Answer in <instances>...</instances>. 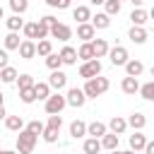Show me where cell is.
I'll return each instance as SVG.
<instances>
[{
	"instance_id": "cell-1",
	"label": "cell",
	"mask_w": 154,
	"mask_h": 154,
	"mask_svg": "<svg viewBox=\"0 0 154 154\" xmlns=\"http://www.w3.org/2000/svg\"><path fill=\"white\" fill-rule=\"evenodd\" d=\"M108 87H111V82L106 79V77H91V79H87V84H84V96L87 99H96V96H101V94H106L108 91Z\"/></svg>"
},
{
	"instance_id": "cell-2",
	"label": "cell",
	"mask_w": 154,
	"mask_h": 154,
	"mask_svg": "<svg viewBox=\"0 0 154 154\" xmlns=\"http://www.w3.org/2000/svg\"><path fill=\"white\" fill-rule=\"evenodd\" d=\"M36 137L38 135H34L29 130H19V135H17V152L19 154H31L34 147H36Z\"/></svg>"
},
{
	"instance_id": "cell-3",
	"label": "cell",
	"mask_w": 154,
	"mask_h": 154,
	"mask_svg": "<svg viewBox=\"0 0 154 154\" xmlns=\"http://www.w3.org/2000/svg\"><path fill=\"white\" fill-rule=\"evenodd\" d=\"M22 29H24V36L31 38V41H34V38H46V36L51 34V29H48L46 24H41V22H29V24H24Z\"/></svg>"
},
{
	"instance_id": "cell-4",
	"label": "cell",
	"mask_w": 154,
	"mask_h": 154,
	"mask_svg": "<svg viewBox=\"0 0 154 154\" xmlns=\"http://www.w3.org/2000/svg\"><path fill=\"white\" fill-rule=\"evenodd\" d=\"M99 72H101V63H99V58L84 60L82 67H79V77H84V79H91V77H96Z\"/></svg>"
},
{
	"instance_id": "cell-5",
	"label": "cell",
	"mask_w": 154,
	"mask_h": 154,
	"mask_svg": "<svg viewBox=\"0 0 154 154\" xmlns=\"http://www.w3.org/2000/svg\"><path fill=\"white\" fill-rule=\"evenodd\" d=\"M65 106H67V101H65V96H60V94H51V96L46 99V113H48V116H51V113H60Z\"/></svg>"
},
{
	"instance_id": "cell-6",
	"label": "cell",
	"mask_w": 154,
	"mask_h": 154,
	"mask_svg": "<svg viewBox=\"0 0 154 154\" xmlns=\"http://www.w3.org/2000/svg\"><path fill=\"white\" fill-rule=\"evenodd\" d=\"M108 58H111V65H125L130 58H128V51L123 46H113L108 48Z\"/></svg>"
},
{
	"instance_id": "cell-7",
	"label": "cell",
	"mask_w": 154,
	"mask_h": 154,
	"mask_svg": "<svg viewBox=\"0 0 154 154\" xmlns=\"http://www.w3.org/2000/svg\"><path fill=\"white\" fill-rule=\"evenodd\" d=\"M65 101H67V106H75V108H82V106H84V101H87V96H84V91H82V89H77V87H72V89L67 91V96H65Z\"/></svg>"
},
{
	"instance_id": "cell-8",
	"label": "cell",
	"mask_w": 154,
	"mask_h": 154,
	"mask_svg": "<svg viewBox=\"0 0 154 154\" xmlns=\"http://www.w3.org/2000/svg\"><path fill=\"white\" fill-rule=\"evenodd\" d=\"M51 36L53 38H58V41H70L72 38V29L67 26V24H55V26H51Z\"/></svg>"
},
{
	"instance_id": "cell-9",
	"label": "cell",
	"mask_w": 154,
	"mask_h": 154,
	"mask_svg": "<svg viewBox=\"0 0 154 154\" xmlns=\"http://www.w3.org/2000/svg\"><path fill=\"white\" fill-rule=\"evenodd\" d=\"M48 84H51V89H65V84H67V75L65 72H60V70H53L51 72V77H48Z\"/></svg>"
},
{
	"instance_id": "cell-10",
	"label": "cell",
	"mask_w": 154,
	"mask_h": 154,
	"mask_svg": "<svg viewBox=\"0 0 154 154\" xmlns=\"http://www.w3.org/2000/svg\"><path fill=\"white\" fill-rule=\"evenodd\" d=\"M17 51H19V55H22L24 60H31V58L36 55V43H34L31 38H26V41H22V43H19V48H17Z\"/></svg>"
},
{
	"instance_id": "cell-11",
	"label": "cell",
	"mask_w": 154,
	"mask_h": 154,
	"mask_svg": "<svg viewBox=\"0 0 154 154\" xmlns=\"http://www.w3.org/2000/svg\"><path fill=\"white\" fill-rule=\"evenodd\" d=\"M120 89L125 91V94H135V91H140V82H137V77H123V82H120Z\"/></svg>"
},
{
	"instance_id": "cell-12",
	"label": "cell",
	"mask_w": 154,
	"mask_h": 154,
	"mask_svg": "<svg viewBox=\"0 0 154 154\" xmlns=\"http://www.w3.org/2000/svg\"><path fill=\"white\" fill-rule=\"evenodd\" d=\"M91 26H94V29H108V26H111V17H108L106 12H99V14L91 17Z\"/></svg>"
},
{
	"instance_id": "cell-13",
	"label": "cell",
	"mask_w": 154,
	"mask_h": 154,
	"mask_svg": "<svg viewBox=\"0 0 154 154\" xmlns=\"http://www.w3.org/2000/svg\"><path fill=\"white\" fill-rule=\"evenodd\" d=\"M94 31H96V29H94L89 22H84V24L77 26V38H82V41H91V38H94Z\"/></svg>"
},
{
	"instance_id": "cell-14",
	"label": "cell",
	"mask_w": 154,
	"mask_h": 154,
	"mask_svg": "<svg viewBox=\"0 0 154 154\" xmlns=\"http://www.w3.org/2000/svg\"><path fill=\"white\" fill-rule=\"evenodd\" d=\"M91 48H94V58H103L108 53V41L106 38H94L91 41Z\"/></svg>"
},
{
	"instance_id": "cell-15",
	"label": "cell",
	"mask_w": 154,
	"mask_h": 154,
	"mask_svg": "<svg viewBox=\"0 0 154 154\" xmlns=\"http://www.w3.org/2000/svg\"><path fill=\"white\" fill-rule=\"evenodd\" d=\"M60 60H63V65H75L77 63V51L72 46H65L60 51Z\"/></svg>"
},
{
	"instance_id": "cell-16",
	"label": "cell",
	"mask_w": 154,
	"mask_h": 154,
	"mask_svg": "<svg viewBox=\"0 0 154 154\" xmlns=\"http://www.w3.org/2000/svg\"><path fill=\"white\" fill-rule=\"evenodd\" d=\"M108 128H111V132L123 135V132H125V128H128V120H125V118H120V116H113V118H111V123H108Z\"/></svg>"
},
{
	"instance_id": "cell-17",
	"label": "cell",
	"mask_w": 154,
	"mask_h": 154,
	"mask_svg": "<svg viewBox=\"0 0 154 154\" xmlns=\"http://www.w3.org/2000/svg\"><path fill=\"white\" fill-rule=\"evenodd\" d=\"M5 125H7V130H12V132L24 130V120H22V116H7V118H5Z\"/></svg>"
},
{
	"instance_id": "cell-18",
	"label": "cell",
	"mask_w": 154,
	"mask_h": 154,
	"mask_svg": "<svg viewBox=\"0 0 154 154\" xmlns=\"http://www.w3.org/2000/svg\"><path fill=\"white\" fill-rule=\"evenodd\" d=\"M144 144H147V137L135 130V135H130V149L132 152H140V149H144Z\"/></svg>"
},
{
	"instance_id": "cell-19",
	"label": "cell",
	"mask_w": 154,
	"mask_h": 154,
	"mask_svg": "<svg viewBox=\"0 0 154 154\" xmlns=\"http://www.w3.org/2000/svg\"><path fill=\"white\" fill-rule=\"evenodd\" d=\"M142 70H144V65H142L140 60H128V63H125V72H128L130 77H140Z\"/></svg>"
},
{
	"instance_id": "cell-20",
	"label": "cell",
	"mask_w": 154,
	"mask_h": 154,
	"mask_svg": "<svg viewBox=\"0 0 154 154\" xmlns=\"http://www.w3.org/2000/svg\"><path fill=\"white\" fill-rule=\"evenodd\" d=\"M70 135H72L75 140L84 137V135H87V125H84L82 120H72V123H70Z\"/></svg>"
},
{
	"instance_id": "cell-21",
	"label": "cell",
	"mask_w": 154,
	"mask_h": 154,
	"mask_svg": "<svg viewBox=\"0 0 154 154\" xmlns=\"http://www.w3.org/2000/svg\"><path fill=\"white\" fill-rule=\"evenodd\" d=\"M72 17L79 22V24H84V22H89L91 19V12H89V7H84V5H79V7H75V12H72Z\"/></svg>"
},
{
	"instance_id": "cell-22",
	"label": "cell",
	"mask_w": 154,
	"mask_h": 154,
	"mask_svg": "<svg viewBox=\"0 0 154 154\" xmlns=\"http://www.w3.org/2000/svg\"><path fill=\"white\" fill-rule=\"evenodd\" d=\"M147 17H149V14H147L142 7H135V10H132V14H130V19H132V26H142V24L147 22Z\"/></svg>"
},
{
	"instance_id": "cell-23",
	"label": "cell",
	"mask_w": 154,
	"mask_h": 154,
	"mask_svg": "<svg viewBox=\"0 0 154 154\" xmlns=\"http://www.w3.org/2000/svg\"><path fill=\"white\" fill-rule=\"evenodd\" d=\"M19 43H22V41H19V34H17V31H10V34L5 36V51H17Z\"/></svg>"
},
{
	"instance_id": "cell-24",
	"label": "cell",
	"mask_w": 154,
	"mask_h": 154,
	"mask_svg": "<svg viewBox=\"0 0 154 154\" xmlns=\"http://www.w3.org/2000/svg\"><path fill=\"white\" fill-rule=\"evenodd\" d=\"M77 58H79V60H91V58H94V48H91V41H84V43L79 46V51H77Z\"/></svg>"
},
{
	"instance_id": "cell-25",
	"label": "cell",
	"mask_w": 154,
	"mask_h": 154,
	"mask_svg": "<svg viewBox=\"0 0 154 154\" xmlns=\"http://www.w3.org/2000/svg\"><path fill=\"white\" fill-rule=\"evenodd\" d=\"M17 77H19V75H17V70H14V67H10V65L0 70V79H2L5 84H12V82H17Z\"/></svg>"
},
{
	"instance_id": "cell-26",
	"label": "cell",
	"mask_w": 154,
	"mask_h": 154,
	"mask_svg": "<svg viewBox=\"0 0 154 154\" xmlns=\"http://www.w3.org/2000/svg\"><path fill=\"white\" fill-rule=\"evenodd\" d=\"M34 91H36V99H43V101H46V99L51 96V84H48V82H36V84H34Z\"/></svg>"
},
{
	"instance_id": "cell-27",
	"label": "cell",
	"mask_w": 154,
	"mask_h": 154,
	"mask_svg": "<svg viewBox=\"0 0 154 154\" xmlns=\"http://www.w3.org/2000/svg\"><path fill=\"white\" fill-rule=\"evenodd\" d=\"M87 132H89L91 137H103V135H106V125L99 123V120H94V123L87 125Z\"/></svg>"
},
{
	"instance_id": "cell-28",
	"label": "cell",
	"mask_w": 154,
	"mask_h": 154,
	"mask_svg": "<svg viewBox=\"0 0 154 154\" xmlns=\"http://www.w3.org/2000/svg\"><path fill=\"white\" fill-rule=\"evenodd\" d=\"M101 152V142H99V137H89V140H84V154H99Z\"/></svg>"
},
{
	"instance_id": "cell-29",
	"label": "cell",
	"mask_w": 154,
	"mask_h": 154,
	"mask_svg": "<svg viewBox=\"0 0 154 154\" xmlns=\"http://www.w3.org/2000/svg\"><path fill=\"white\" fill-rule=\"evenodd\" d=\"M130 41H132V43H144V41H147V31H144L142 26H132V29H130Z\"/></svg>"
},
{
	"instance_id": "cell-30",
	"label": "cell",
	"mask_w": 154,
	"mask_h": 154,
	"mask_svg": "<svg viewBox=\"0 0 154 154\" xmlns=\"http://www.w3.org/2000/svg\"><path fill=\"white\" fill-rule=\"evenodd\" d=\"M128 125H130V128H135V130H142V128L147 125V118H144L142 113H132V116L128 118Z\"/></svg>"
},
{
	"instance_id": "cell-31",
	"label": "cell",
	"mask_w": 154,
	"mask_h": 154,
	"mask_svg": "<svg viewBox=\"0 0 154 154\" xmlns=\"http://www.w3.org/2000/svg\"><path fill=\"white\" fill-rule=\"evenodd\" d=\"M101 147H106L108 152H111V149H118V135H116V132H106L103 140H101Z\"/></svg>"
},
{
	"instance_id": "cell-32",
	"label": "cell",
	"mask_w": 154,
	"mask_h": 154,
	"mask_svg": "<svg viewBox=\"0 0 154 154\" xmlns=\"http://www.w3.org/2000/svg\"><path fill=\"white\" fill-rule=\"evenodd\" d=\"M5 24H7V29H10V31H19V29L24 26V19H22L19 14H12L10 19H5Z\"/></svg>"
},
{
	"instance_id": "cell-33",
	"label": "cell",
	"mask_w": 154,
	"mask_h": 154,
	"mask_svg": "<svg viewBox=\"0 0 154 154\" xmlns=\"http://www.w3.org/2000/svg\"><path fill=\"white\" fill-rule=\"evenodd\" d=\"M46 65H48L51 70H60V65H63L60 53H48V55H46Z\"/></svg>"
},
{
	"instance_id": "cell-34",
	"label": "cell",
	"mask_w": 154,
	"mask_h": 154,
	"mask_svg": "<svg viewBox=\"0 0 154 154\" xmlns=\"http://www.w3.org/2000/svg\"><path fill=\"white\" fill-rule=\"evenodd\" d=\"M140 94H142V99L154 101V79H152V82H147V84H142V87H140Z\"/></svg>"
},
{
	"instance_id": "cell-35",
	"label": "cell",
	"mask_w": 154,
	"mask_h": 154,
	"mask_svg": "<svg viewBox=\"0 0 154 154\" xmlns=\"http://www.w3.org/2000/svg\"><path fill=\"white\" fill-rule=\"evenodd\" d=\"M36 53H38V55H48V53H53L51 41H48V38H41V41L36 43Z\"/></svg>"
},
{
	"instance_id": "cell-36",
	"label": "cell",
	"mask_w": 154,
	"mask_h": 154,
	"mask_svg": "<svg viewBox=\"0 0 154 154\" xmlns=\"http://www.w3.org/2000/svg\"><path fill=\"white\" fill-rule=\"evenodd\" d=\"M19 99H22L24 103H34V101H36V91H34V87H29V89H19Z\"/></svg>"
},
{
	"instance_id": "cell-37",
	"label": "cell",
	"mask_w": 154,
	"mask_h": 154,
	"mask_svg": "<svg viewBox=\"0 0 154 154\" xmlns=\"http://www.w3.org/2000/svg\"><path fill=\"white\" fill-rule=\"evenodd\" d=\"M58 132H60V130H55V128H51V125H48V128H43V132H41V135H43V140H46L48 144H53V142H58Z\"/></svg>"
},
{
	"instance_id": "cell-38",
	"label": "cell",
	"mask_w": 154,
	"mask_h": 154,
	"mask_svg": "<svg viewBox=\"0 0 154 154\" xmlns=\"http://www.w3.org/2000/svg\"><path fill=\"white\" fill-rule=\"evenodd\" d=\"M10 7H12L14 14H24L26 7H29V2H26V0H10Z\"/></svg>"
},
{
	"instance_id": "cell-39",
	"label": "cell",
	"mask_w": 154,
	"mask_h": 154,
	"mask_svg": "<svg viewBox=\"0 0 154 154\" xmlns=\"http://www.w3.org/2000/svg\"><path fill=\"white\" fill-rule=\"evenodd\" d=\"M34 84H36V82H34L31 75H19V77H17V87H19V89H29V87H34Z\"/></svg>"
},
{
	"instance_id": "cell-40",
	"label": "cell",
	"mask_w": 154,
	"mask_h": 154,
	"mask_svg": "<svg viewBox=\"0 0 154 154\" xmlns=\"http://www.w3.org/2000/svg\"><path fill=\"white\" fill-rule=\"evenodd\" d=\"M103 5H106V14H108V17L120 12V0H106Z\"/></svg>"
},
{
	"instance_id": "cell-41",
	"label": "cell",
	"mask_w": 154,
	"mask_h": 154,
	"mask_svg": "<svg viewBox=\"0 0 154 154\" xmlns=\"http://www.w3.org/2000/svg\"><path fill=\"white\" fill-rule=\"evenodd\" d=\"M48 125H51V128H55V130H60V125H63L60 113H51V116H48Z\"/></svg>"
},
{
	"instance_id": "cell-42",
	"label": "cell",
	"mask_w": 154,
	"mask_h": 154,
	"mask_svg": "<svg viewBox=\"0 0 154 154\" xmlns=\"http://www.w3.org/2000/svg\"><path fill=\"white\" fill-rule=\"evenodd\" d=\"M26 130L34 132V135H41V132H43V123H41V120H31V123L26 125Z\"/></svg>"
},
{
	"instance_id": "cell-43",
	"label": "cell",
	"mask_w": 154,
	"mask_h": 154,
	"mask_svg": "<svg viewBox=\"0 0 154 154\" xmlns=\"http://www.w3.org/2000/svg\"><path fill=\"white\" fill-rule=\"evenodd\" d=\"M46 5L58 7V10H65V7H70V0H46Z\"/></svg>"
},
{
	"instance_id": "cell-44",
	"label": "cell",
	"mask_w": 154,
	"mask_h": 154,
	"mask_svg": "<svg viewBox=\"0 0 154 154\" xmlns=\"http://www.w3.org/2000/svg\"><path fill=\"white\" fill-rule=\"evenodd\" d=\"M38 22H41V24H46V26H48V29H51V26H55V24H58V19H55V17H53V14H46V17H41V19H38Z\"/></svg>"
},
{
	"instance_id": "cell-45",
	"label": "cell",
	"mask_w": 154,
	"mask_h": 154,
	"mask_svg": "<svg viewBox=\"0 0 154 154\" xmlns=\"http://www.w3.org/2000/svg\"><path fill=\"white\" fill-rule=\"evenodd\" d=\"M7 60H10V55H7V51L2 48V51H0V70H2V67H7Z\"/></svg>"
},
{
	"instance_id": "cell-46",
	"label": "cell",
	"mask_w": 154,
	"mask_h": 154,
	"mask_svg": "<svg viewBox=\"0 0 154 154\" xmlns=\"http://www.w3.org/2000/svg\"><path fill=\"white\" fill-rule=\"evenodd\" d=\"M144 154H154V140L144 144Z\"/></svg>"
},
{
	"instance_id": "cell-47",
	"label": "cell",
	"mask_w": 154,
	"mask_h": 154,
	"mask_svg": "<svg viewBox=\"0 0 154 154\" xmlns=\"http://www.w3.org/2000/svg\"><path fill=\"white\" fill-rule=\"evenodd\" d=\"M89 2H91V5H103L106 0H89Z\"/></svg>"
},
{
	"instance_id": "cell-48",
	"label": "cell",
	"mask_w": 154,
	"mask_h": 154,
	"mask_svg": "<svg viewBox=\"0 0 154 154\" xmlns=\"http://www.w3.org/2000/svg\"><path fill=\"white\" fill-rule=\"evenodd\" d=\"M5 116H7V113H5V106H0V120H2Z\"/></svg>"
},
{
	"instance_id": "cell-49",
	"label": "cell",
	"mask_w": 154,
	"mask_h": 154,
	"mask_svg": "<svg viewBox=\"0 0 154 154\" xmlns=\"http://www.w3.org/2000/svg\"><path fill=\"white\" fill-rule=\"evenodd\" d=\"M130 2H132V5H135V7H140V5H142V2H144V0H130Z\"/></svg>"
},
{
	"instance_id": "cell-50",
	"label": "cell",
	"mask_w": 154,
	"mask_h": 154,
	"mask_svg": "<svg viewBox=\"0 0 154 154\" xmlns=\"http://www.w3.org/2000/svg\"><path fill=\"white\" fill-rule=\"evenodd\" d=\"M149 17H152V19H154V7H152V10H149Z\"/></svg>"
},
{
	"instance_id": "cell-51",
	"label": "cell",
	"mask_w": 154,
	"mask_h": 154,
	"mask_svg": "<svg viewBox=\"0 0 154 154\" xmlns=\"http://www.w3.org/2000/svg\"><path fill=\"white\" fill-rule=\"evenodd\" d=\"M2 99H5V94H2V91H0V106H2Z\"/></svg>"
},
{
	"instance_id": "cell-52",
	"label": "cell",
	"mask_w": 154,
	"mask_h": 154,
	"mask_svg": "<svg viewBox=\"0 0 154 154\" xmlns=\"http://www.w3.org/2000/svg\"><path fill=\"white\" fill-rule=\"evenodd\" d=\"M111 154H123V152H118V149H111Z\"/></svg>"
},
{
	"instance_id": "cell-53",
	"label": "cell",
	"mask_w": 154,
	"mask_h": 154,
	"mask_svg": "<svg viewBox=\"0 0 154 154\" xmlns=\"http://www.w3.org/2000/svg\"><path fill=\"white\" fill-rule=\"evenodd\" d=\"M2 14H5V10H2V5H0V19H2Z\"/></svg>"
},
{
	"instance_id": "cell-54",
	"label": "cell",
	"mask_w": 154,
	"mask_h": 154,
	"mask_svg": "<svg viewBox=\"0 0 154 154\" xmlns=\"http://www.w3.org/2000/svg\"><path fill=\"white\" fill-rule=\"evenodd\" d=\"M0 154H17V152H0Z\"/></svg>"
},
{
	"instance_id": "cell-55",
	"label": "cell",
	"mask_w": 154,
	"mask_h": 154,
	"mask_svg": "<svg viewBox=\"0 0 154 154\" xmlns=\"http://www.w3.org/2000/svg\"><path fill=\"white\" fill-rule=\"evenodd\" d=\"M123 154H135V152H132V149H130V152H123Z\"/></svg>"
},
{
	"instance_id": "cell-56",
	"label": "cell",
	"mask_w": 154,
	"mask_h": 154,
	"mask_svg": "<svg viewBox=\"0 0 154 154\" xmlns=\"http://www.w3.org/2000/svg\"><path fill=\"white\" fill-rule=\"evenodd\" d=\"M152 77H154V67H152Z\"/></svg>"
},
{
	"instance_id": "cell-57",
	"label": "cell",
	"mask_w": 154,
	"mask_h": 154,
	"mask_svg": "<svg viewBox=\"0 0 154 154\" xmlns=\"http://www.w3.org/2000/svg\"><path fill=\"white\" fill-rule=\"evenodd\" d=\"M120 2H123V0H120Z\"/></svg>"
}]
</instances>
